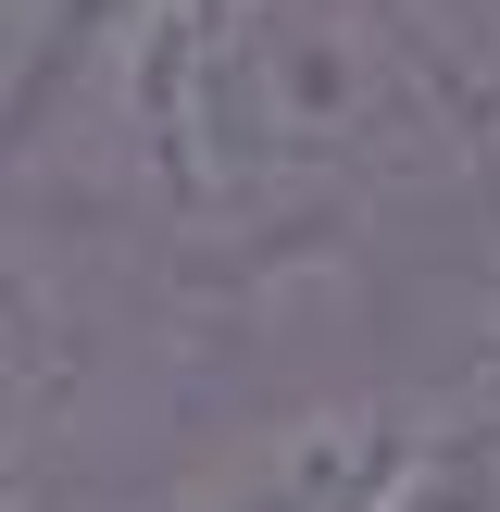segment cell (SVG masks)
I'll use <instances>...</instances> for the list:
<instances>
[{
  "label": "cell",
  "mask_w": 500,
  "mask_h": 512,
  "mask_svg": "<svg viewBox=\"0 0 500 512\" xmlns=\"http://www.w3.org/2000/svg\"><path fill=\"white\" fill-rule=\"evenodd\" d=\"M100 113L175 238L288 250L450 125L425 50L375 0H150L100 63Z\"/></svg>",
  "instance_id": "6da1fadb"
},
{
  "label": "cell",
  "mask_w": 500,
  "mask_h": 512,
  "mask_svg": "<svg viewBox=\"0 0 500 512\" xmlns=\"http://www.w3.org/2000/svg\"><path fill=\"white\" fill-rule=\"evenodd\" d=\"M413 450H425L413 400H300V413L225 438L213 463H188L150 512H388Z\"/></svg>",
  "instance_id": "7a4b0ae2"
},
{
  "label": "cell",
  "mask_w": 500,
  "mask_h": 512,
  "mask_svg": "<svg viewBox=\"0 0 500 512\" xmlns=\"http://www.w3.org/2000/svg\"><path fill=\"white\" fill-rule=\"evenodd\" d=\"M88 375H100V325H88V300H75V275H50L38 250L0 238V475L38 463L75 425Z\"/></svg>",
  "instance_id": "3957f363"
},
{
  "label": "cell",
  "mask_w": 500,
  "mask_h": 512,
  "mask_svg": "<svg viewBox=\"0 0 500 512\" xmlns=\"http://www.w3.org/2000/svg\"><path fill=\"white\" fill-rule=\"evenodd\" d=\"M388 512H500V425L425 413V450H413V475H400Z\"/></svg>",
  "instance_id": "277c9868"
},
{
  "label": "cell",
  "mask_w": 500,
  "mask_h": 512,
  "mask_svg": "<svg viewBox=\"0 0 500 512\" xmlns=\"http://www.w3.org/2000/svg\"><path fill=\"white\" fill-rule=\"evenodd\" d=\"M463 413H475V425H500V263H488V288H475V363H463Z\"/></svg>",
  "instance_id": "5b68a950"
},
{
  "label": "cell",
  "mask_w": 500,
  "mask_h": 512,
  "mask_svg": "<svg viewBox=\"0 0 500 512\" xmlns=\"http://www.w3.org/2000/svg\"><path fill=\"white\" fill-rule=\"evenodd\" d=\"M0 25H13V38H25V25H38V0H0Z\"/></svg>",
  "instance_id": "8992f818"
},
{
  "label": "cell",
  "mask_w": 500,
  "mask_h": 512,
  "mask_svg": "<svg viewBox=\"0 0 500 512\" xmlns=\"http://www.w3.org/2000/svg\"><path fill=\"white\" fill-rule=\"evenodd\" d=\"M0 512H38V500H25V488H0Z\"/></svg>",
  "instance_id": "52a82bcc"
}]
</instances>
